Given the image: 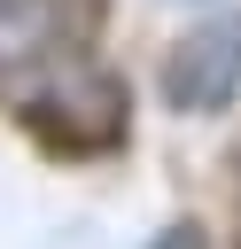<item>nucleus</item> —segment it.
<instances>
[{"instance_id": "20e7f679", "label": "nucleus", "mask_w": 241, "mask_h": 249, "mask_svg": "<svg viewBox=\"0 0 241 249\" xmlns=\"http://www.w3.org/2000/svg\"><path fill=\"white\" fill-rule=\"evenodd\" d=\"M148 249H210V241H202V226H194V218H179V226H163Z\"/></svg>"}, {"instance_id": "f257e3e1", "label": "nucleus", "mask_w": 241, "mask_h": 249, "mask_svg": "<svg viewBox=\"0 0 241 249\" xmlns=\"http://www.w3.org/2000/svg\"><path fill=\"white\" fill-rule=\"evenodd\" d=\"M101 0H0V93L31 101L62 70L93 62Z\"/></svg>"}, {"instance_id": "39448f33", "label": "nucleus", "mask_w": 241, "mask_h": 249, "mask_svg": "<svg viewBox=\"0 0 241 249\" xmlns=\"http://www.w3.org/2000/svg\"><path fill=\"white\" fill-rule=\"evenodd\" d=\"M233 249H241V148H233Z\"/></svg>"}, {"instance_id": "7ed1b4c3", "label": "nucleus", "mask_w": 241, "mask_h": 249, "mask_svg": "<svg viewBox=\"0 0 241 249\" xmlns=\"http://www.w3.org/2000/svg\"><path fill=\"white\" fill-rule=\"evenodd\" d=\"M233 86H241V8L194 23V31L171 47V62H163V101H171L179 117H210V109H225Z\"/></svg>"}, {"instance_id": "f03ea898", "label": "nucleus", "mask_w": 241, "mask_h": 249, "mask_svg": "<svg viewBox=\"0 0 241 249\" xmlns=\"http://www.w3.org/2000/svg\"><path fill=\"white\" fill-rule=\"evenodd\" d=\"M124 78H109L101 62H78V70H62L54 86H39L31 101H23V117H31V132L47 140V148H62V156H101V148H117L124 140Z\"/></svg>"}]
</instances>
